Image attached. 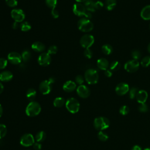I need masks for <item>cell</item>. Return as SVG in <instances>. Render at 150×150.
Segmentation results:
<instances>
[{"instance_id":"40","label":"cell","mask_w":150,"mask_h":150,"mask_svg":"<svg viewBox=\"0 0 150 150\" xmlns=\"http://www.w3.org/2000/svg\"><path fill=\"white\" fill-rule=\"evenodd\" d=\"M84 77H83L81 75H77L75 77V82L76 84H78L79 85H81L84 83Z\"/></svg>"},{"instance_id":"50","label":"cell","mask_w":150,"mask_h":150,"mask_svg":"<svg viewBox=\"0 0 150 150\" xmlns=\"http://www.w3.org/2000/svg\"><path fill=\"white\" fill-rule=\"evenodd\" d=\"M19 69H21V70H25V68L26 67V66L25 65V63H21L20 64H19Z\"/></svg>"},{"instance_id":"9","label":"cell","mask_w":150,"mask_h":150,"mask_svg":"<svg viewBox=\"0 0 150 150\" xmlns=\"http://www.w3.org/2000/svg\"><path fill=\"white\" fill-rule=\"evenodd\" d=\"M139 67V63L138 60L132 59L125 63L124 64L125 70L129 73H134L138 70Z\"/></svg>"},{"instance_id":"21","label":"cell","mask_w":150,"mask_h":150,"mask_svg":"<svg viewBox=\"0 0 150 150\" xmlns=\"http://www.w3.org/2000/svg\"><path fill=\"white\" fill-rule=\"evenodd\" d=\"M32 49L36 52H42L45 50V46L43 43L37 41L32 43Z\"/></svg>"},{"instance_id":"7","label":"cell","mask_w":150,"mask_h":150,"mask_svg":"<svg viewBox=\"0 0 150 150\" xmlns=\"http://www.w3.org/2000/svg\"><path fill=\"white\" fill-rule=\"evenodd\" d=\"M35 143V138L31 134H23L20 139V144L21 145L28 147L33 145Z\"/></svg>"},{"instance_id":"26","label":"cell","mask_w":150,"mask_h":150,"mask_svg":"<svg viewBox=\"0 0 150 150\" xmlns=\"http://www.w3.org/2000/svg\"><path fill=\"white\" fill-rule=\"evenodd\" d=\"M101 50L104 54H105L106 55H109L112 52L113 49H112V47L110 45L105 44L102 46Z\"/></svg>"},{"instance_id":"32","label":"cell","mask_w":150,"mask_h":150,"mask_svg":"<svg viewBox=\"0 0 150 150\" xmlns=\"http://www.w3.org/2000/svg\"><path fill=\"white\" fill-rule=\"evenodd\" d=\"M57 0H45V3L47 6H48L50 9L56 8L57 5Z\"/></svg>"},{"instance_id":"42","label":"cell","mask_w":150,"mask_h":150,"mask_svg":"<svg viewBox=\"0 0 150 150\" xmlns=\"http://www.w3.org/2000/svg\"><path fill=\"white\" fill-rule=\"evenodd\" d=\"M8 64V60L5 58H0V69H4Z\"/></svg>"},{"instance_id":"51","label":"cell","mask_w":150,"mask_h":150,"mask_svg":"<svg viewBox=\"0 0 150 150\" xmlns=\"http://www.w3.org/2000/svg\"><path fill=\"white\" fill-rule=\"evenodd\" d=\"M131 150H142V149H141V148L139 145H134V146L132 148Z\"/></svg>"},{"instance_id":"58","label":"cell","mask_w":150,"mask_h":150,"mask_svg":"<svg viewBox=\"0 0 150 150\" xmlns=\"http://www.w3.org/2000/svg\"><path fill=\"white\" fill-rule=\"evenodd\" d=\"M149 28H150V24H149Z\"/></svg>"},{"instance_id":"53","label":"cell","mask_w":150,"mask_h":150,"mask_svg":"<svg viewBox=\"0 0 150 150\" xmlns=\"http://www.w3.org/2000/svg\"><path fill=\"white\" fill-rule=\"evenodd\" d=\"M3 90H4V86L0 81V94H1L2 93Z\"/></svg>"},{"instance_id":"20","label":"cell","mask_w":150,"mask_h":150,"mask_svg":"<svg viewBox=\"0 0 150 150\" xmlns=\"http://www.w3.org/2000/svg\"><path fill=\"white\" fill-rule=\"evenodd\" d=\"M141 16L144 20H150V5L144 6L141 11Z\"/></svg>"},{"instance_id":"44","label":"cell","mask_w":150,"mask_h":150,"mask_svg":"<svg viewBox=\"0 0 150 150\" xmlns=\"http://www.w3.org/2000/svg\"><path fill=\"white\" fill-rule=\"evenodd\" d=\"M51 15H52V17H53V18H55V19L59 18V12L57 11V10L56 8H54V9H52Z\"/></svg>"},{"instance_id":"12","label":"cell","mask_w":150,"mask_h":150,"mask_svg":"<svg viewBox=\"0 0 150 150\" xmlns=\"http://www.w3.org/2000/svg\"><path fill=\"white\" fill-rule=\"evenodd\" d=\"M73 13L78 16H84L87 10L84 5L81 3H75L73 6Z\"/></svg>"},{"instance_id":"33","label":"cell","mask_w":150,"mask_h":150,"mask_svg":"<svg viewBox=\"0 0 150 150\" xmlns=\"http://www.w3.org/2000/svg\"><path fill=\"white\" fill-rule=\"evenodd\" d=\"M7 133V128L5 125L0 124V139L3 138Z\"/></svg>"},{"instance_id":"28","label":"cell","mask_w":150,"mask_h":150,"mask_svg":"<svg viewBox=\"0 0 150 150\" xmlns=\"http://www.w3.org/2000/svg\"><path fill=\"white\" fill-rule=\"evenodd\" d=\"M46 133L43 131H39L36 134L35 139L37 142L40 143V142H43V141H45V139L46 138Z\"/></svg>"},{"instance_id":"2","label":"cell","mask_w":150,"mask_h":150,"mask_svg":"<svg viewBox=\"0 0 150 150\" xmlns=\"http://www.w3.org/2000/svg\"><path fill=\"white\" fill-rule=\"evenodd\" d=\"M77 27L81 32H89L93 29L94 25L90 19L83 17L77 22Z\"/></svg>"},{"instance_id":"23","label":"cell","mask_w":150,"mask_h":150,"mask_svg":"<svg viewBox=\"0 0 150 150\" xmlns=\"http://www.w3.org/2000/svg\"><path fill=\"white\" fill-rule=\"evenodd\" d=\"M26 96L28 100L33 101L36 96V91L33 88H30L26 91Z\"/></svg>"},{"instance_id":"45","label":"cell","mask_w":150,"mask_h":150,"mask_svg":"<svg viewBox=\"0 0 150 150\" xmlns=\"http://www.w3.org/2000/svg\"><path fill=\"white\" fill-rule=\"evenodd\" d=\"M104 6V4L101 1H97L95 2V6H96V9H101Z\"/></svg>"},{"instance_id":"49","label":"cell","mask_w":150,"mask_h":150,"mask_svg":"<svg viewBox=\"0 0 150 150\" xmlns=\"http://www.w3.org/2000/svg\"><path fill=\"white\" fill-rule=\"evenodd\" d=\"M19 27H20V25H19V23L17 22H13V23L12 24V28L13 29H17Z\"/></svg>"},{"instance_id":"36","label":"cell","mask_w":150,"mask_h":150,"mask_svg":"<svg viewBox=\"0 0 150 150\" xmlns=\"http://www.w3.org/2000/svg\"><path fill=\"white\" fill-rule=\"evenodd\" d=\"M98 139L101 141H105L108 139V135L104 132V131H100L98 132Z\"/></svg>"},{"instance_id":"16","label":"cell","mask_w":150,"mask_h":150,"mask_svg":"<svg viewBox=\"0 0 150 150\" xmlns=\"http://www.w3.org/2000/svg\"><path fill=\"white\" fill-rule=\"evenodd\" d=\"M137 101L139 103H145L148 98V93L146 91L141 90H139L136 95Z\"/></svg>"},{"instance_id":"6","label":"cell","mask_w":150,"mask_h":150,"mask_svg":"<svg viewBox=\"0 0 150 150\" xmlns=\"http://www.w3.org/2000/svg\"><path fill=\"white\" fill-rule=\"evenodd\" d=\"M94 42V38L93 36L90 34H86L81 36L80 40L81 46L84 49L90 48Z\"/></svg>"},{"instance_id":"35","label":"cell","mask_w":150,"mask_h":150,"mask_svg":"<svg viewBox=\"0 0 150 150\" xmlns=\"http://www.w3.org/2000/svg\"><path fill=\"white\" fill-rule=\"evenodd\" d=\"M139 90L135 87H132L129 90V97L131 99H133L136 97V95Z\"/></svg>"},{"instance_id":"31","label":"cell","mask_w":150,"mask_h":150,"mask_svg":"<svg viewBox=\"0 0 150 150\" xmlns=\"http://www.w3.org/2000/svg\"><path fill=\"white\" fill-rule=\"evenodd\" d=\"M120 66H121V64L119 62L113 61L110 64V70H111V71H117L120 69Z\"/></svg>"},{"instance_id":"1","label":"cell","mask_w":150,"mask_h":150,"mask_svg":"<svg viewBox=\"0 0 150 150\" xmlns=\"http://www.w3.org/2000/svg\"><path fill=\"white\" fill-rule=\"evenodd\" d=\"M41 111V106L36 101H30L26 107L25 112L29 117H35Z\"/></svg>"},{"instance_id":"55","label":"cell","mask_w":150,"mask_h":150,"mask_svg":"<svg viewBox=\"0 0 150 150\" xmlns=\"http://www.w3.org/2000/svg\"><path fill=\"white\" fill-rule=\"evenodd\" d=\"M77 2H79V3H81V2H85L87 0H75Z\"/></svg>"},{"instance_id":"41","label":"cell","mask_w":150,"mask_h":150,"mask_svg":"<svg viewBox=\"0 0 150 150\" xmlns=\"http://www.w3.org/2000/svg\"><path fill=\"white\" fill-rule=\"evenodd\" d=\"M138 110L139 111L142 112H145L148 110V105L145 103H142L140 104L138 107Z\"/></svg>"},{"instance_id":"24","label":"cell","mask_w":150,"mask_h":150,"mask_svg":"<svg viewBox=\"0 0 150 150\" xmlns=\"http://www.w3.org/2000/svg\"><path fill=\"white\" fill-rule=\"evenodd\" d=\"M65 103H66L65 100L64 99V98L62 97H56L53 101V105L55 107H57V108L63 107L65 104Z\"/></svg>"},{"instance_id":"13","label":"cell","mask_w":150,"mask_h":150,"mask_svg":"<svg viewBox=\"0 0 150 150\" xmlns=\"http://www.w3.org/2000/svg\"><path fill=\"white\" fill-rule=\"evenodd\" d=\"M8 60L13 64H19L22 59L21 55L16 52H10L8 55Z\"/></svg>"},{"instance_id":"19","label":"cell","mask_w":150,"mask_h":150,"mask_svg":"<svg viewBox=\"0 0 150 150\" xmlns=\"http://www.w3.org/2000/svg\"><path fill=\"white\" fill-rule=\"evenodd\" d=\"M108 61L105 58H100L97 61V66L98 69L102 70H105L108 67Z\"/></svg>"},{"instance_id":"38","label":"cell","mask_w":150,"mask_h":150,"mask_svg":"<svg viewBox=\"0 0 150 150\" xmlns=\"http://www.w3.org/2000/svg\"><path fill=\"white\" fill-rule=\"evenodd\" d=\"M57 47L55 45H52L50 46L47 51V53H48L50 55L51 54H54L57 52Z\"/></svg>"},{"instance_id":"47","label":"cell","mask_w":150,"mask_h":150,"mask_svg":"<svg viewBox=\"0 0 150 150\" xmlns=\"http://www.w3.org/2000/svg\"><path fill=\"white\" fill-rule=\"evenodd\" d=\"M104 74H105V76H107V77H110L112 75V73L111 70L107 69V70H105V71H104Z\"/></svg>"},{"instance_id":"10","label":"cell","mask_w":150,"mask_h":150,"mask_svg":"<svg viewBox=\"0 0 150 150\" xmlns=\"http://www.w3.org/2000/svg\"><path fill=\"white\" fill-rule=\"evenodd\" d=\"M51 56L50 55L47 53H41L38 59V63L42 66H47L50 64L51 62Z\"/></svg>"},{"instance_id":"34","label":"cell","mask_w":150,"mask_h":150,"mask_svg":"<svg viewBox=\"0 0 150 150\" xmlns=\"http://www.w3.org/2000/svg\"><path fill=\"white\" fill-rule=\"evenodd\" d=\"M131 56L133 58V59L138 60L141 57V53L139 50H138L137 49L133 50L131 52Z\"/></svg>"},{"instance_id":"25","label":"cell","mask_w":150,"mask_h":150,"mask_svg":"<svg viewBox=\"0 0 150 150\" xmlns=\"http://www.w3.org/2000/svg\"><path fill=\"white\" fill-rule=\"evenodd\" d=\"M116 4V0H106L105 2V6L108 11H111L115 8Z\"/></svg>"},{"instance_id":"29","label":"cell","mask_w":150,"mask_h":150,"mask_svg":"<svg viewBox=\"0 0 150 150\" xmlns=\"http://www.w3.org/2000/svg\"><path fill=\"white\" fill-rule=\"evenodd\" d=\"M20 28L22 31L27 32L31 29V25L28 22H26V21L22 22L20 25Z\"/></svg>"},{"instance_id":"48","label":"cell","mask_w":150,"mask_h":150,"mask_svg":"<svg viewBox=\"0 0 150 150\" xmlns=\"http://www.w3.org/2000/svg\"><path fill=\"white\" fill-rule=\"evenodd\" d=\"M84 18L88 19H90L91 18H92V14H91V12H89V11H87L84 16Z\"/></svg>"},{"instance_id":"4","label":"cell","mask_w":150,"mask_h":150,"mask_svg":"<svg viewBox=\"0 0 150 150\" xmlns=\"http://www.w3.org/2000/svg\"><path fill=\"white\" fill-rule=\"evenodd\" d=\"M93 124L96 129L99 131H103L109 127L110 122L106 117H99L94 119Z\"/></svg>"},{"instance_id":"8","label":"cell","mask_w":150,"mask_h":150,"mask_svg":"<svg viewBox=\"0 0 150 150\" xmlns=\"http://www.w3.org/2000/svg\"><path fill=\"white\" fill-rule=\"evenodd\" d=\"M11 15L15 22H22L25 18L24 12L21 9H13L11 11Z\"/></svg>"},{"instance_id":"57","label":"cell","mask_w":150,"mask_h":150,"mask_svg":"<svg viewBox=\"0 0 150 150\" xmlns=\"http://www.w3.org/2000/svg\"><path fill=\"white\" fill-rule=\"evenodd\" d=\"M144 150H150V148H146Z\"/></svg>"},{"instance_id":"43","label":"cell","mask_w":150,"mask_h":150,"mask_svg":"<svg viewBox=\"0 0 150 150\" xmlns=\"http://www.w3.org/2000/svg\"><path fill=\"white\" fill-rule=\"evenodd\" d=\"M84 55L88 59H90L93 56V52L90 49V48L85 49L84 51Z\"/></svg>"},{"instance_id":"3","label":"cell","mask_w":150,"mask_h":150,"mask_svg":"<svg viewBox=\"0 0 150 150\" xmlns=\"http://www.w3.org/2000/svg\"><path fill=\"white\" fill-rule=\"evenodd\" d=\"M84 79L89 84H94L98 82V74L94 69H87L84 73Z\"/></svg>"},{"instance_id":"5","label":"cell","mask_w":150,"mask_h":150,"mask_svg":"<svg viewBox=\"0 0 150 150\" xmlns=\"http://www.w3.org/2000/svg\"><path fill=\"white\" fill-rule=\"evenodd\" d=\"M66 109L72 114H75L79 111L80 103L79 101L73 97L69 98L65 103Z\"/></svg>"},{"instance_id":"39","label":"cell","mask_w":150,"mask_h":150,"mask_svg":"<svg viewBox=\"0 0 150 150\" xmlns=\"http://www.w3.org/2000/svg\"><path fill=\"white\" fill-rule=\"evenodd\" d=\"M5 3L9 7H15L18 5L17 0H5Z\"/></svg>"},{"instance_id":"15","label":"cell","mask_w":150,"mask_h":150,"mask_svg":"<svg viewBox=\"0 0 150 150\" xmlns=\"http://www.w3.org/2000/svg\"><path fill=\"white\" fill-rule=\"evenodd\" d=\"M129 88L128 84L125 83H120L115 87V93L119 96H123L129 91Z\"/></svg>"},{"instance_id":"22","label":"cell","mask_w":150,"mask_h":150,"mask_svg":"<svg viewBox=\"0 0 150 150\" xmlns=\"http://www.w3.org/2000/svg\"><path fill=\"white\" fill-rule=\"evenodd\" d=\"M87 11H89L91 12L96 11V6H95V2L93 0H87L84 4Z\"/></svg>"},{"instance_id":"52","label":"cell","mask_w":150,"mask_h":150,"mask_svg":"<svg viewBox=\"0 0 150 150\" xmlns=\"http://www.w3.org/2000/svg\"><path fill=\"white\" fill-rule=\"evenodd\" d=\"M47 80L51 84H53L55 82V78L54 77H50Z\"/></svg>"},{"instance_id":"37","label":"cell","mask_w":150,"mask_h":150,"mask_svg":"<svg viewBox=\"0 0 150 150\" xmlns=\"http://www.w3.org/2000/svg\"><path fill=\"white\" fill-rule=\"evenodd\" d=\"M120 113L121 114V115H125L127 114H128L129 111V108L128 106L127 105H122V107H120Z\"/></svg>"},{"instance_id":"14","label":"cell","mask_w":150,"mask_h":150,"mask_svg":"<svg viewBox=\"0 0 150 150\" xmlns=\"http://www.w3.org/2000/svg\"><path fill=\"white\" fill-rule=\"evenodd\" d=\"M76 92L78 96L83 98H86L89 97L90 94V90L88 87L85 85H79L76 88Z\"/></svg>"},{"instance_id":"17","label":"cell","mask_w":150,"mask_h":150,"mask_svg":"<svg viewBox=\"0 0 150 150\" xmlns=\"http://www.w3.org/2000/svg\"><path fill=\"white\" fill-rule=\"evenodd\" d=\"M76 88V83L71 80H69L66 81L63 86V90L68 93L72 92Z\"/></svg>"},{"instance_id":"18","label":"cell","mask_w":150,"mask_h":150,"mask_svg":"<svg viewBox=\"0 0 150 150\" xmlns=\"http://www.w3.org/2000/svg\"><path fill=\"white\" fill-rule=\"evenodd\" d=\"M13 74L10 71H4L0 73V81L3 82L9 81L12 80Z\"/></svg>"},{"instance_id":"54","label":"cell","mask_w":150,"mask_h":150,"mask_svg":"<svg viewBox=\"0 0 150 150\" xmlns=\"http://www.w3.org/2000/svg\"><path fill=\"white\" fill-rule=\"evenodd\" d=\"M2 114H3V108L1 104H0V117L2 115Z\"/></svg>"},{"instance_id":"30","label":"cell","mask_w":150,"mask_h":150,"mask_svg":"<svg viewBox=\"0 0 150 150\" xmlns=\"http://www.w3.org/2000/svg\"><path fill=\"white\" fill-rule=\"evenodd\" d=\"M141 65L144 67H147L150 65V56H146L141 60Z\"/></svg>"},{"instance_id":"27","label":"cell","mask_w":150,"mask_h":150,"mask_svg":"<svg viewBox=\"0 0 150 150\" xmlns=\"http://www.w3.org/2000/svg\"><path fill=\"white\" fill-rule=\"evenodd\" d=\"M21 56H22V60L25 63L28 62L30 57H31V53L28 50V49H25L24 50H23V52H22L21 54Z\"/></svg>"},{"instance_id":"11","label":"cell","mask_w":150,"mask_h":150,"mask_svg":"<svg viewBox=\"0 0 150 150\" xmlns=\"http://www.w3.org/2000/svg\"><path fill=\"white\" fill-rule=\"evenodd\" d=\"M52 88V84H51L48 80L42 81L39 84V90L43 95L49 94Z\"/></svg>"},{"instance_id":"46","label":"cell","mask_w":150,"mask_h":150,"mask_svg":"<svg viewBox=\"0 0 150 150\" xmlns=\"http://www.w3.org/2000/svg\"><path fill=\"white\" fill-rule=\"evenodd\" d=\"M33 147L35 150H40L42 149V145L40 142H35L33 145Z\"/></svg>"},{"instance_id":"56","label":"cell","mask_w":150,"mask_h":150,"mask_svg":"<svg viewBox=\"0 0 150 150\" xmlns=\"http://www.w3.org/2000/svg\"><path fill=\"white\" fill-rule=\"evenodd\" d=\"M147 49H148V52L150 53V43H149V45H148V47H147Z\"/></svg>"}]
</instances>
